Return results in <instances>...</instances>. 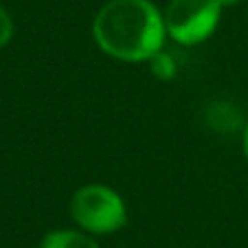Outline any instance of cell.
<instances>
[{"label": "cell", "instance_id": "obj_1", "mask_svg": "<svg viewBox=\"0 0 248 248\" xmlns=\"http://www.w3.org/2000/svg\"><path fill=\"white\" fill-rule=\"evenodd\" d=\"M99 48L121 62H150L165 44V16L152 0H110L93 22Z\"/></svg>", "mask_w": 248, "mask_h": 248}, {"label": "cell", "instance_id": "obj_2", "mask_svg": "<svg viewBox=\"0 0 248 248\" xmlns=\"http://www.w3.org/2000/svg\"><path fill=\"white\" fill-rule=\"evenodd\" d=\"M70 216L84 231L93 235H110L123 229L127 209L123 198L106 185H86L70 200Z\"/></svg>", "mask_w": 248, "mask_h": 248}, {"label": "cell", "instance_id": "obj_3", "mask_svg": "<svg viewBox=\"0 0 248 248\" xmlns=\"http://www.w3.org/2000/svg\"><path fill=\"white\" fill-rule=\"evenodd\" d=\"M222 9V0H171L163 14L167 35L183 46L204 42L217 29Z\"/></svg>", "mask_w": 248, "mask_h": 248}, {"label": "cell", "instance_id": "obj_4", "mask_svg": "<svg viewBox=\"0 0 248 248\" xmlns=\"http://www.w3.org/2000/svg\"><path fill=\"white\" fill-rule=\"evenodd\" d=\"M40 248H99V244L88 233L60 229V231H51V233L44 235Z\"/></svg>", "mask_w": 248, "mask_h": 248}, {"label": "cell", "instance_id": "obj_5", "mask_svg": "<svg viewBox=\"0 0 248 248\" xmlns=\"http://www.w3.org/2000/svg\"><path fill=\"white\" fill-rule=\"evenodd\" d=\"M150 64H152L154 75L160 77V79H171V77L176 75V62L171 60V55H167V53H163V51L156 53L150 60Z\"/></svg>", "mask_w": 248, "mask_h": 248}, {"label": "cell", "instance_id": "obj_6", "mask_svg": "<svg viewBox=\"0 0 248 248\" xmlns=\"http://www.w3.org/2000/svg\"><path fill=\"white\" fill-rule=\"evenodd\" d=\"M11 35H14V22H11V16L0 7V48L9 44Z\"/></svg>", "mask_w": 248, "mask_h": 248}, {"label": "cell", "instance_id": "obj_7", "mask_svg": "<svg viewBox=\"0 0 248 248\" xmlns=\"http://www.w3.org/2000/svg\"><path fill=\"white\" fill-rule=\"evenodd\" d=\"M244 154L248 158V125H246V132H244Z\"/></svg>", "mask_w": 248, "mask_h": 248}, {"label": "cell", "instance_id": "obj_8", "mask_svg": "<svg viewBox=\"0 0 248 248\" xmlns=\"http://www.w3.org/2000/svg\"><path fill=\"white\" fill-rule=\"evenodd\" d=\"M239 0H222V5L224 7H233V5H237Z\"/></svg>", "mask_w": 248, "mask_h": 248}]
</instances>
